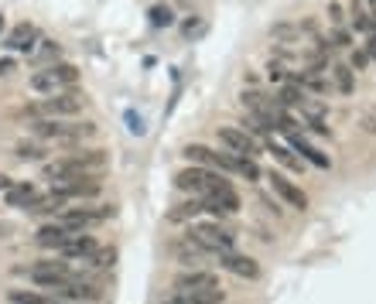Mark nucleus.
I'll return each mask as SVG.
<instances>
[{
  "label": "nucleus",
  "instance_id": "nucleus-1",
  "mask_svg": "<svg viewBox=\"0 0 376 304\" xmlns=\"http://www.w3.org/2000/svg\"><path fill=\"white\" fill-rule=\"evenodd\" d=\"M106 151H82V154H68L55 164H45V178L55 181H68V178H79V175H89V171H99L106 164Z\"/></svg>",
  "mask_w": 376,
  "mask_h": 304
},
{
  "label": "nucleus",
  "instance_id": "nucleus-2",
  "mask_svg": "<svg viewBox=\"0 0 376 304\" xmlns=\"http://www.w3.org/2000/svg\"><path fill=\"white\" fill-rule=\"evenodd\" d=\"M34 137L41 140H58V144H79L96 134V123H58V120H34L31 123Z\"/></svg>",
  "mask_w": 376,
  "mask_h": 304
},
{
  "label": "nucleus",
  "instance_id": "nucleus-3",
  "mask_svg": "<svg viewBox=\"0 0 376 304\" xmlns=\"http://www.w3.org/2000/svg\"><path fill=\"white\" fill-rule=\"evenodd\" d=\"M188 240H195L199 246H205L212 257L233 250V243H236L233 229H226L223 223H192L188 226Z\"/></svg>",
  "mask_w": 376,
  "mask_h": 304
},
{
  "label": "nucleus",
  "instance_id": "nucleus-4",
  "mask_svg": "<svg viewBox=\"0 0 376 304\" xmlns=\"http://www.w3.org/2000/svg\"><path fill=\"white\" fill-rule=\"evenodd\" d=\"M175 185L181 188V192H192V195H209V192H216L219 185H226V178L219 175V171H212V168H185V171H178L175 175Z\"/></svg>",
  "mask_w": 376,
  "mask_h": 304
},
{
  "label": "nucleus",
  "instance_id": "nucleus-5",
  "mask_svg": "<svg viewBox=\"0 0 376 304\" xmlns=\"http://www.w3.org/2000/svg\"><path fill=\"white\" fill-rule=\"evenodd\" d=\"M82 106H86V96H79V92H58V96H48V99H41L38 106H31V116L58 120V116H75V113H82Z\"/></svg>",
  "mask_w": 376,
  "mask_h": 304
},
{
  "label": "nucleus",
  "instance_id": "nucleus-6",
  "mask_svg": "<svg viewBox=\"0 0 376 304\" xmlns=\"http://www.w3.org/2000/svg\"><path fill=\"white\" fill-rule=\"evenodd\" d=\"M21 274H27L38 288H51V291H55V288H62L65 281H72V277H75V274H72V267H68L65 260H41V264H34L31 270H24V267H21Z\"/></svg>",
  "mask_w": 376,
  "mask_h": 304
},
{
  "label": "nucleus",
  "instance_id": "nucleus-7",
  "mask_svg": "<svg viewBox=\"0 0 376 304\" xmlns=\"http://www.w3.org/2000/svg\"><path fill=\"white\" fill-rule=\"evenodd\" d=\"M202 212H209V216H233V212H240V195L229 188V181L226 185H219L216 192H209V195H202Z\"/></svg>",
  "mask_w": 376,
  "mask_h": 304
},
{
  "label": "nucleus",
  "instance_id": "nucleus-8",
  "mask_svg": "<svg viewBox=\"0 0 376 304\" xmlns=\"http://www.w3.org/2000/svg\"><path fill=\"white\" fill-rule=\"evenodd\" d=\"M113 216V205H99V209H65L62 212V226L72 229V233H82L86 226H96L103 219Z\"/></svg>",
  "mask_w": 376,
  "mask_h": 304
},
{
  "label": "nucleus",
  "instance_id": "nucleus-9",
  "mask_svg": "<svg viewBox=\"0 0 376 304\" xmlns=\"http://www.w3.org/2000/svg\"><path fill=\"white\" fill-rule=\"evenodd\" d=\"M219 144L236 157H257V140L240 127H219Z\"/></svg>",
  "mask_w": 376,
  "mask_h": 304
},
{
  "label": "nucleus",
  "instance_id": "nucleus-10",
  "mask_svg": "<svg viewBox=\"0 0 376 304\" xmlns=\"http://www.w3.org/2000/svg\"><path fill=\"white\" fill-rule=\"evenodd\" d=\"M99 181L89 178V175H79V178H68V181H55L51 192H58L62 199H96L99 195Z\"/></svg>",
  "mask_w": 376,
  "mask_h": 304
},
{
  "label": "nucleus",
  "instance_id": "nucleus-11",
  "mask_svg": "<svg viewBox=\"0 0 376 304\" xmlns=\"http://www.w3.org/2000/svg\"><path fill=\"white\" fill-rule=\"evenodd\" d=\"M219 264H223V270H229V274H236L243 281H257L260 277V264L253 257H243V253L226 250V253H219Z\"/></svg>",
  "mask_w": 376,
  "mask_h": 304
},
{
  "label": "nucleus",
  "instance_id": "nucleus-12",
  "mask_svg": "<svg viewBox=\"0 0 376 304\" xmlns=\"http://www.w3.org/2000/svg\"><path fill=\"white\" fill-rule=\"evenodd\" d=\"M271 188H274L291 209H308V195H305L294 181H288L281 171H271Z\"/></svg>",
  "mask_w": 376,
  "mask_h": 304
},
{
  "label": "nucleus",
  "instance_id": "nucleus-13",
  "mask_svg": "<svg viewBox=\"0 0 376 304\" xmlns=\"http://www.w3.org/2000/svg\"><path fill=\"white\" fill-rule=\"evenodd\" d=\"M96 250H99V243H96L92 236H82V233H72V236L58 246V253H62L65 260H89Z\"/></svg>",
  "mask_w": 376,
  "mask_h": 304
},
{
  "label": "nucleus",
  "instance_id": "nucleus-14",
  "mask_svg": "<svg viewBox=\"0 0 376 304\" xmlns=\"http://www.w3.org/2000/svg\"><path fill=\"white\" fill-rule=\"evenodd\" d=\"M171 288H175V294H188V291H202V288H219V281L209 270H185L175 277Z\"/></svg>",
  "mask_w": 376,
  "mask_h": 304
},
{
  "label": "nucleus",
  "instance_id": "nucleus-15",
  "mask_svg": "<svg viewBox=\"0 0 376 304\" xmlns=\"http://www.w3.org/2000/svg\"><path fill=\"white\" fill-rule=\"evenodd\" d=\"M55 294H62L65 301H89V304H96V298H99V288H96V284H89V281L72 277V281H65L62 288H55Z\"/></svg>",
  "mask_w": 376,
  "mask_h": 304
},
{
  "label": "nucleus",
  "instance_id": "nucleus-16",
  "mask_svg": "<svg viewBox=\"0 0 376 304\" xmlns=\"http://www.w3.org/2000/svg\"><path fill=\"white\" fill-rule=\"evenodd\" d=\"M34 45H38V27L34 24H17L10 34H7V48L10 51H34Z\"/></svg>",
  "mask_w": 376,
  "mask_h": 304
},
{
  "label": "nucleus",
  "instance_id": "nucleus-17",
  "mask_svg": "<svg viewBox=\"0 0 376 304\" xmlns=\"http://www.w3.org/2000/svg\"><path fill=\"white\" fill-rule=\"evenodd\" d=\"M3 199H7L10 209H31V205L38 202V188H34L31 181H17V185H10V188L3 192Z\"/></svg>",
  "mask_w": 376,
  "mask_h": 304
},
{
  "label": "nucleus",
  "instance_id": "nucleus-18",
  "mask_svg": "<svg viewBox=\"0 0 376 304\" xmlns=\"http://www.w3.org/2000/svg\"><path fill=\"white\" fill-rule=\"evenodd\" d=\"M288 140H291V151H294V154H301V161H308V164H315V168H329V164H332V161H329L318 147H312L301 134H291Z\"/></svg>",
  "mask_w": 376,
  "mask_h": 304
},
{
  "label": "nucleus",
  "instance_id": "nucleus-19",
  "mask_svg": "<svg viewBox=\"0 0 376 304\" xmlns=\"http://www.w3.org/2000/svg\"><path fill=\"white\" fill-rule=\"evenodd\" d=\"M68 236H72V229H65L62 223H48V226H41V229H38V243H41V246H48V250H58Z\"/></svg>",
  "mask_w": 376,
  "mask_h": 304
},
{
  "label": "nucleus",
  "instance_id": "nucleus-20",
  "mask_svg": "<svg viewBox=\"0 0 376 304\" xmlns=\"http://www.w3.org/2000/svg\"><path fill=\"white\" fill-rule=\"evenodd\" d=\"M185 157H188L192 164H199V168H212V171H216L219 151H209V147H202V144H188V147H185Z\"/></svg>",
  "mask_w": 376,
  "mask_h": 304
},
{
  "label": "nucleus",
  "instance_id": "nucleus-21",
  "mask_svg": "<svg viewBox=\"0 0 376 304\" xmlns=\"http://www.w3.org/2000/svg\"><path fill=\"white\" fill-rule=\"evenodd\" d=\"M332 79H336V89H339L342 96H349V92L356 89V75H353V68H349V65H342V62H336V65H332Z\"/></svg>",
  "mask_w": 376,
  "mask_h": 304
},
{
  "label": "nucleus",
  "instance_id": "nucleus-22",
  "mask_svg": "<svg viewBox=\"0 0 376 304\" xmlns=\"http://www.w3.org/2000/svg\"><path fill=\"white\" fill-rule=\"evenodd\" d=\"M27 86H31V89H34V92H51V96H55V89H62V86H58V79H55V72H51V68H41V72H34V75H31V82H27Z\"/></svg>",
  "mask_w": 376,
  "mask_h": 304
},
{
  "label": "nucleus",
  "instance_id": "nucleus-23",
  "mask_svg": "<svg viewBox=\"0 0 376 304\" xmlns=\"http://www.w3.org/2000/svg\"><path fill=\"white\" fill-rule=\"evenodd\" d=\"M223 291L219 288H202V291H188V294H181V301L185 304H223Z\"/></svg>",
  "mask_w": 376,
  "mask_h": 304
},
{
  "label": "nucleus",
  "instance_id": "nucleus-24",
  "mask_svg": "<svg viewBox=\"0 0 376 304\" xmlns=\"http://www.w3.org/2000/svg\"><path fill=\"white\" fill-rule=\"evenodd\" d=\"M305 99H308V92H305L298 82H288V86L281 89V96H277V103H281V106H301Z\"/></svg>",
  "mask_w": 376,
  "mask_h": 304
},
{
  "label": "nucleus",
  "instance_id": "nucleus-25",
  "mask_svg": "<svg viewBox=\"0 0 376 304\" xmlns=\"http://www.w3.org/2000/svg\"><path fill=\"white\" fill-rule=\"evenodd\" d=\"M271 154H274L284 168H291V171H301V168H305V161H301V157H294V151H291V147H281V144H274V140H271Z\"/></svg>",
  "mask_w": 376,
  "mask_h": 304
},
{
  "label": "nucleus",
  "instance_id": "nucleus-26",
  "mask_svg": "<svg viewBox=\"0 0 376 304\" xmlns=\"http://www.w3.org/2000/svg\"><path fill=\"white\" fill-rule=\"evenodd\" d=\"M199 212H202V199H192V202H181V205H175L168 219H171V223H185V219H195Z\"/></svg>",
  "mask_w": 376,
  "mask_h": 304
},
{
  "label": "nucleus",
  "instance_id": "nucleus-27",
  "mask_svg": "<svg viewBox=\"0 0 376 304\" xmlns=\"http://www.w3.org/2000/svg\"><path fill=\"white\" fill-rule=\"evenodd\" d=\"M48 68L55 72L58 86H75V82H79V68H75V65H68V62H58V65H48Z\"/></svg>",
  "mask_w": 376,
  "mask_h": 304
},
{
  "label": "nucleus",
  "instance_id": "nucleus-28",
  "mask_svg": "<svg viewBox=\"0 0 376 304\" xmlns=\"http://www.w3.org/2000/svg\"><path fill=\"white\" fill-rule=\"evenodd\" d=\"M7 301L10 304H48V298L38 294V291H7Z\"/></svg>",
  "mask_w": 376,
  "mask_h": 304
},
{
  "label": "nucleus",
  "instance_id": "nucleus-29",
  "mask_svg": "<svg viewBox=\"0 0 376 304\" xmlns=\"http://www.w3.org/2000/svg\"><path fill=\"white\" fill-rule=\"evenodd\" d=\"M14 157H17V161H41V157H45V151H41L38 144H17Z\"/></svg>",
  "mask_w": 376,
  "mask_h": 304
},
{
  "label": "nucleus",
  "instance_id": "nucleus-30",
  "mask_svg": "<svg viewBox=\"0 0 376 304\" xmlns=\"http://www.w3.org/2000/svg\"><path fill=\"white\" fill-rule=\"evenodd\" d=\"M113 260H116V250H96L86 264H92V267H99V270H106V267H113Z\"/></svg>",
  "mask_w": 376,
  "mask_h": 304
},
{
  "label": "nucleus",
  "instance_id": "nucleus-31",
  "mask_svg": "<svg viewBox=\"0 0 376 304\" xmlns=\"http://www.w3.org/2000/svg\"><path fill=\"white\" fill-rule=\"evenodd\" d=\"M240 175H243L247 181H260V168H257V161H253V157H240Z\"/></svg>",
  "mask_w": 376,
  "mask_h": 304
},
{
  "label": "nucleus",
  "instance_id": "nucleus-32",
  "mask_svg": "<svg viewBox=\"0 0 376 304\" xmlns=\"http://www.w3.org/2000/svg\"><path fill=\"white\" fill-rule=\"evenodd\" d=\"M171 21H175V14H171L168 7H154V10H151V24H154V27H168Z\"/></svg>",
  "mask_w": 376,
  "mask_h": 304
},
{
  "label": "nucleus",
  "instance_id": "nucleus-33",
  "mask_svg": "<svg viewBox=\"0 0 376 304\" xmlns=\"http://www.w3.org/2000/svg\"><path fill=\"white\" fill-rule=\"evenodd\" d=\"M329 45H336V48H349V45H353V34H349L346 27H332V34H329Z\"/></svg>",
  "mask_w": 376,
  "mask_h": 304
},
{
  "label": "nucleus",
  "instance_id": "nucleus-34",
  "mask_svg": "<svg viewBox=\"0 0 376 304\" xmlns=\"http://www.w3.org/2000/svg\"><path fill=\"white\" fill-rule=\"evenodd\" d=\"M366 62H370V55L366 51H353V62H349V68L356 72V68H366Z\"/></svg>",
  "mask_w": 376,
  "mask_h": 304
},
{
  "label": "nucleus",
  "instance_id": "nucleus-35",
  "mask_svg": "<svg viewBox=\"0 0 376 304\" xmlns=\"http://www.w3.org/2000/svg\"><path fill=\"white\" fill-rule=\"evenodd\" d=\"M329 17H332V24H336V27H339V24L346 21V17H342V7H339V3H329Z\"/></svg>",
  "mask_w": 376,
  "mask_h": 304
},
{
  "label": "nucleus",
  "instance_id": "nucleus-36",
  "mask_svg": "<svg viewBox=\"0 0 376 304\" xmlns=\"http://www.w3.org/2000/svg\"><path fill=\"white\" fill-rule=\"evenodd\" d=\"M267 75H271L274 82H281V79H284V68H281L277 62H271V65H267Z\"/></svg>",
  "mask_w": 376,
  "mask_h": 304
},
{
  "label": "nucleus",
  "instance_id": "nucleus-37",
  "mask_svg": "<svg viewBox=\"0 0 376 304\" xmlns=\"http://www.w3.org/2000/svg\"><path fill=\"white\" fill-rule=\"evenodd\" d=\"M14 65H17L14 58H0V75H10V72H14Z\"/></svg>",
  "mask_w": 376,
  "mask_h": 304
},
{
  "label": "nucleus",
  "instance_id": "nucleus-38",
  "mask_svg": "<svg viewBox=\"0 0 376 304\" xmlns=\"http://www.w3.org/2000/svg\"><path fill=\"white\" fill-rule=\"evenodd\" d=\"M370 58H376V34H370V41H366V48H363Z\"/></svg>",
  "mask_w": 376,
  "mask_h": 304
},
{
  "label": "nucleus",
  "instance_id": "nucleus-39",
  "mask_svg": "<svg viewBox=\"0 0 376 304\" xmlns=\"http://www.w3.org/2000/svg\"><path fill=\"white\" fill-rule=\"evenodd\" d=\"M10 233H14V226H10V223H0V240H7Z\"/></svg>",
  "mask_w": 376,
  "mask_h": 304
},
{
  "label": "nucleus",
  "instance_id": "nucleus-40",
  "mask_svg": "<svg viewBox=\"0 0 376 304\" xmlns=\"http://www.w3.org/2000/svg\"><path fill=\"white\" fill-rule=\"evenodd\" d=\"M7 188H10V178H7V175H0V192H7Z\"/></svg>",
  "mask_w": 376,
  "mask_h": 304
},
{
  "label": "nucleus",
  "instance_id": "nucleus-41",
  "mask_svg": "<svg viewBox=\"0 0 376 304\" xmlns=\"http://www.w3.org/2000/svg\"><path fill=\"white\" fill-rule=\"evenodd\" d=\"M370 3H373V14H376V0H370Z\"/></svg>",
  "mask_w": 376,
  "mask_h": 304
},
{
  "label": "nucleus",
  "instance_id": "nucleus-42",
  "mask_svg": "<svg viewBox=\"0 0 376 304\" xmlns=\"http://www.w3.org/2000/svg\"><path fill=\"white\" fill-rule=\"evenodd\" d=\"M0 31H3V17H0Z\"/></svg>",
  "mask_w": 376,
  "mask_h": 304
}]
</instances>
